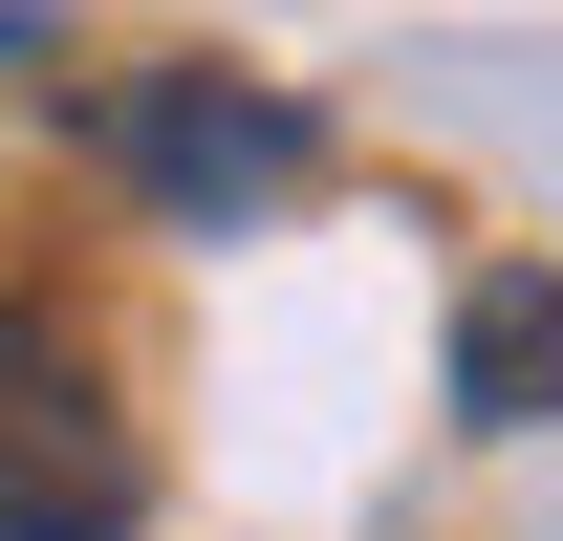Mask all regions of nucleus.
<instances>
[{
  "label": "nucleus",
  "mask_w": 563,
  "mask_h": 541,
  "mask_svg": "<svg viewBox=\"0 0 563 541\" xmlns=\"http://www.w3.org/2000/svg\"><path fill=\"white\" fill-rule=\"evenodd\" d=\"M131 520H152L131 390L87 368L66 303H22V281H0V541H131Z\"/></svg>",
  "instance_id": "1"
},
{
  "label": "nucleus",
  "mask_w": 563,
  "mask_h": 541,
  "mask_svg": "<svg viewBox=\"0 0 563 541\" xmlns=\"http://www.w3.org/2000/svg\"><path fill=\"white\" fill-rule=\"evenodd\" d=\"M87 152H109L174 239H239V217H282L325 174V109H282V87H239V66H131V87H87Z\"/></svg>",
  "instance_id": "2"
},
{
  "label": "nucleus",
  "mask_w": 563,
  "mask_h": 541,
  "mask_svg": "<svg viewBox=\"0 0 563 541\" xmlns=\"http://www.w3.org/2000/svg\"><path fill=\"white\" fill-rule=\"evenodd\" d=\"M455 411L477 433H542L563 411V261H477L455 281Z\"/></svg>",
  "instance_id": "3"
}]
</instances>
